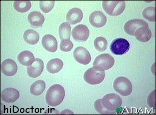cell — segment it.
Returning <instances> with one entry per match:
<instances>
[{
  "label": "cell",
  "instance_id": "20",
  "mask_svg": "<svg viewBox=\"0 0 156 115\" xmlns=\"http://www.w3.org/2000/svg\"><path fill=\"white\" fill-rule=\"evenodd\" d=\"M63 62L60 59L55 58L48 62L47 65V70L49 73L55 74L58 73L62 69Z\"/></svg>",
  "mask_w": 156,
  "mask_h": 115
},
{
  "label": "cell",
  "instance_id": "21",
  "mask_svg": "<svg viewBox=\"0 0 156 115\" xmlns=\"http://www.w3.org/2000/svg\"><path fill=\"white\" fill-rule=\"evenodd\" d=\"M23 38L25 42L27 44L30 45H35L39 41V35L35 30L28 29L23 33Z\"/></svg>",
  "mask_w": 156,
  "mask_h": 115
},
{
  "label": "cell",
  "instance_id": "16",
  "mask_svg": "<svg viewBox=\"0 0 156 115\" xmlns=\"http://www.w3.org/2000/svg\"><path fill=\"white\" fill-rule=\"evenodd\" d=\"M83 14L81 10L78 8H72L66 15V21L69 25H75L80 23L83 19Z\"/></svg>",
  "mask_w": 156,
  "mask_h": 115
},
{
  "label": "cell",
  "instance_id": "9",
  "mask_svg": "<svg viewBox=\"0 0 156 115\" xmlns=\"http://www.w3.org/2000/svg\"><path fill=\"white\" fill-rule=\"evenodd\" d=\"M73 57L76 62L83 65H87L91 60L90 54L86 48L82 47L76 48L73 51Z\"/></svg>",
  "mask_w": 156,
  "mask_h": 115
},
{
  "label": "cell",
  "instance_id": "24",
  "mask_svg": "<svg viewBox=\"0 0 156 115\" xmlns=\"http://www.w3.org/2000/svg\"><path fill=\"white\" fill-rule=\"evenodd\" d=\"M59 34L61 40L70 39L71 36V26L67 23L64 22L60 26Z\"/></svg>",
  "mask_w": 156,
  "mask_h": 115
},
{
  "label": "cell",
  "instance_id": "26",
  "mask_svg": "<svg viewBox=\"0 0 156 115\" xmlns=\"http://www.w3.org/2000/svg\"><path fill=\"white\" fill-rule=\"evenodd\" d=\"M142 16L150 22H156V8L154 7H147L142 12Z\"/></svg>",
  "mask_w": 156,
  "mask_h": 115
},
{
  "label": "cell",
  "instance_id": "28",
  "mask_svg": "<svg viewBox=\"0 0 156 115\" xmlns=\"http://www.w3.org/2000/svg\"><path fill=\"white\" fill-rule=\"evenodd\" d=\"M55 5L54 1H41L39 7L44 13H48L53 9Z\"/></svg>",
  "mask_w": 156,
  "mask_h": 115
},
{
  "label": "cell",
  "instance_id": "2",
  "mask_svg": "<svg viewBox=\"0 0 156 115\" xmlns=\"http://www.w3.org/2000/svg\"><path fill=\"white\" fill-rule=\"evenodd\" d=\"M105 77V70L95 66H93L88 69L84 75L85 81L88 84L92 85H98L103 82Z\"/></svg>",
  "mask_w": 156,
  "mask_h": 115
},
{
  "label": "cell",
  "instance_id": "30",
  "mask_svg": "<svg viewBox=\"0 0 156 115\" xmlns=\"http://www.w3.org/2000/svg\"><path fill=\"white\" fill-rule=\"evenodd\" d=\"M147 103L150 107H155V91L150 94L147 99Z\"/></svg>",
  "mask_w": 156,
  "mask_h": 115
},
{
  "label": "cell",
  "instance_id": "1",
  "mask_svg": "<svg viewBox=\"0 0 156 115\" xmlns=\"http://www.w3.org/2000/svg\"><path fill=\"white\" fill-rule=\"evenodd\" d=\"M65 97L64 88L59 84L51 86L47 91L45 100L51 106H57L62 103Z\"/></svg>",
  "mask_w": 156,
  "mask_h": 115
},
{
  "label": "cell",
  "instance_id": "27",
  "mask_svg": "<svg viewBox=\"0 0 156 115\" xmlns=\"http://www.w3.org/2000/svg\"><path fill=\"white\" fill-rule=\"evenodd\" d=\"M94 45L97 51L102 52L106 50L108 46V42L105 38L98 37L94 41Z\"/></svg>",
  "mask_w": 156,
  "mask_h": 115
},
{
  "label": "cell",
  "instance_id": "6",
  "mask_svg": "<svg viewBox=\"0 0 156 115\" xmlns=\"http://www.w3.org/2000/svg\"><path fill=\"white\" fill-rule=\"evenodd\" d=\"M129 42L124 38L114 39L110 46V49L113 54L122 55L128 52L129 50Z\"/></svg>",
  "mask_w": 156,
  "mask_h": 115
},
{
  "label": "cell",
  "instance_id": "7",
  "mask_svg": "<svg viewBox=\"0 0 156 115\" xmlns=\"http://www.w3.org/2000/svg\"><path fill=\"white\" fill-rule=\"evenodd\" d=\"M115 60L112 56L108 54H100L95 58L93 63V66L107 70L114 65Z\"/></svg>",
  "mask_w": 156,
  "mask_h": 115
},
{
  "label": "cell",
  "instance_id": "22",
  "mask_svg": "<svg viewBox=\"0 0 156 115\" xmlns=\"http://www.w3.org/2000/svg\"><path fill=\"white\" fill-rule=\"evenodd\" d=\"M46 85L44 81L38 80L33 82L30 87V93L35 96H39L44 92Z\"/></svg>",
  "mask_w": 156,
  "mask_h": 115
},
{
  "label": "cell",
  "instance_id": "8",
  "mask_svg": "<svg viewBox=\"0 0 156 115\" xmlns=\"http://www.w3.org/2000/svg\"><path fill=\"white\" fill-rule=\"evenodd\" d=\"M89 29L84 25H79L75 26L72 31V35L73 39L77 42H85L89 36Z\"/></svg>",
  "mask_w": 156,
  "mask_h": 115
},
{
  "label": "cell",
  "instance_id": "11",
  "mask_svg": "<svg viewBox=\"0 0 156 115\" xmlns=\"http://www.w3.org/2000/svg\"><path fill=\"white\" fill-rule=\"evenodd\" d=\"M44 62L39 58H36L31 65L27 67V73L30 78H36L41 75L44 70Z\"/></svg>",
  "mask_w": 156,
  "mask_h": 115
},
{
  "label": "cell",
  "instance_id": "14",
  "mask_svg": "<svg viewBox=\"0 0 156 115\" xmlns=\"http://www.w3.org/2000/svg\"><path fill=\"white\" fill-rule=\"evenodd\" d=\"M41 44L47 51L54 53L58 48V42L54 36L51 35H45L43 37Z\"/></svg>",
  "mask_w": 156,
  "mask_h": 115
},
{
  "label": "cell",
  "instance_id": "13",
  "mask_svg": "<svg viewBox=\"0 0 156 115\" xmlns=\"http://www.w3.org/2000/svg\"><path fill=\"white\" fill-rule=\"evenodd\" d=\"M89 23L95 28H101L107 23V17L101 11H94L89 18Z\"/></svg>",
  "mask_w": 156,
  "mask_h": 115
},
{
  "label": "cell",
  "instance_id": "12",
  "mask_svg": "<svg viewBox=\"0 0 156 115\" xmlns=\"http://www.w3.org/2000/svg\"><path fill=\"white\" fill-rule=\"evenodd\" d=\"M1 69L2 73L6 76H14L17 73V64L13 60L10 59L5 60L2 62Z\"/></svg>",
  "mask_w": 156,
  "mask_h": 115
},
{
  "label": "cell",
  "instance_id": "23",
  "mask_svg": "<svg viewBox=\"0 0 156 115\" xmlns=\"http://www.w3.org/2000/svg\"><path fill=\"white\" fill-rule=\"evenodd\" d=\"M13 7L18 12H26L31 7V3L29 1H16L13 3Z\"/></svg>",
  "mask_w": 156,
  "mask_h": 115
},
{
  "label": "cell",
  "instance_id": "19",
  "mask_svg": "<svg viewBox=\"0 0 156 115\" xmlns=\"http://www.w3.org/2000/svg\"><path fill=\"white\" fill-rule=\"evenodd\" d=\"M35 59L34 56L33 54L28 51H22L17 56L19 62L23 66H28L31 65L34 62Z\"/></svg>",
  "mask_w": 156,
  "mask_h": 115
},
{
  "label": "cell",
  "instance_id": "31",
  "mask_svg": "<svg viewBox=\"0 0 156 115\" xmlns=\"http://www.w3.org/2000/svg\"><path fill=\"white\" fill-rule=\"evenodd\" d=\"M60 114H73V113L69 110H66L60 113Z\"/></svg>",
  "mask_w": 156,
  "mask_h": 115
},
{
  "label": "cell",
  "instance_id": "25",
  "mask_svg": "<svg viewBox=\"0 0 156 115\" xmlns=\"http://www.w3.org/2000/svg\"><path fill=\"white\" fill-rule=\"evenodd\" d=\"M94 106L97 112L101 115H115L117 113L116 111H110L105 109L101 103V99L96 100L94 104Z\"/></svg>",
  "mask_w": 156,
  "mask_h": 115
},
{
  "label": "cell",
  "instance_id": "17",
  "mask_svg": "<svg viewBox=\"0 0 156 115\" xmlns=\"http://www.w3.org/2000/svg\"><path fill=\"white\" fill-rule=\"evenodd\" d=\"M134 36L140 42H147L151 38L152 33L148 26H141L136 30Z\"/></svg>",
  "mask_w": 156,
  "mask_h": 115
},
{
  "label": "cell",
  "instance_id": "5",
  "mask_svg": "<svg viewBox=\"0 0 156 115\" xmlns=\"http://www.w3.org/2000/svg\"><path fill=\"white\" fill-rule=\"evenodd\" d=\"M104 107L110 111H117L121 107L122 100L119 95L114 93L108 94L101 99Z\"/></svg>",
  "mask_w": 156,
  "mask_h": 115
},
{
  "label": "cell",
  "instance_id": "10",
  "mask_svg": "<svg viewBox=\"0 0 156 115\" xmlns=\"http://www.w3.org/2000/svg\"><path fill=\"white\" fill-rule=\"evenodd\" d=\"M143 26H148V23L140 19H133L126 23L124 30L128 34L134 36L135 32L138 28Z\"/></svg>",
  "mask_w": 156,
  "mask_h": 115
},
{
  "label": "cell",
  "instance_id": "4",
  "mask_svg": "<svg viewBox=\"0 0 156 115\" xmlns=\"http://www.w3.org/2000/svg\"><path fill=\"white\" fill-rule=\"evenodd\" d=\"M113 88L116 92L123 96H127L131 94L133 87L129 79L120 76L116 78L113 82Z\"/></svg>",
  "mask_w": 156,
  "mask_h": 115
},
{
  "label": "cell",
  "instance_id": "18",
  "mask_svg": "<svg viewBox=\"0 0 156 115\" xmlns=\"http://www.w3.org/2000/svg\"><path fill=\"white\" fill-rule=\"evenodd\" d=\"M28 20L30 25L33 27H41L44 22V16L38 11H33L28 16Z\"/></svg>",
  "mask_w": 156,
  "mask_h": 115
},
{
  "label": "cell",
  "instance_id": "15",
  "mask_svg": "<svg viewBox=\"0 0 156 115\" xmlns=\"http://www.w3.org/2000/svg\"><path fill=\"white\" fill-rule=\"evenodd\" d=\"M20 97L19 91L13 88H8L1 92L2 101L6 103H13Z\"/></svg>",
  "mask_w": 156,
  "mask_h": 115
},
{
  "label": "cell",
  "instance_id": "29",
  "mask_svg": "<svg viewBox=\"0 0 156 115\" xmlns=\"http://www.w3.org/2000/svg\"><path fill=\"white\" fill-rule=\"evenodd\" d=\"M73 47V42L70 39H65L61 40L60 44V49L64 52H68L71 51Z\"/></svg>",
  "mask_w": 156,
  "mask_h": 115
},
{
  "label": "cell",
  "instance_id": "3",
  "mask_svg": "<svg viewBox=\"0 0 156 115\" xmlns=\"http://www.w3.org/2000/svg\"><path fill=\"white\" fill-rule=\"evenodd\" d=\"M102 6L109 16H117L125 10L126 3L124 1H104L102 3Z\"/></svg>",
  "mask_w": 156,
  "mask_h": 115
}]
</instances>
